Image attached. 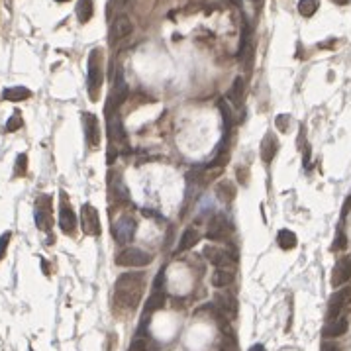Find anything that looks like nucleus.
Returning a JSON list of instances; mask_svg holds the SVG:
<instances>
[{"mask_svg": "<svg viewBox=\"0 0 351 351\" xmlns=\"http://www.w3.org/2000/svg\"><path fill=\"white\" fill-rule=\"evenodd\" d=\"M143 275L141 273H124L114 286V302L124 310H134L143 294Z\"/></svg>", "mask_w": 351, "mask_h": 351, "instance_id": "f257e3e1", "label": "nucleus"}, {"mask_svg": "<svg viewBox=\"0 0 351 351\" xmlns=\"http://www.w3.org/2000/svg\"><path fill=\"white\" fill-rule=\"evenodd\" d=\"M87 83H88V92H90V96L96 98V96H98V90L102 87V63H100V51H98V49L90 51Z\"/></svg>", "mask_w": 351, "mask_h": 351, "instance_id": "f03ea898", "label": "nucleus"}, {"mask_svg": "<svg viewBox=\"0 0 351 351\" xmlns=\"http://www.w3.org/2000/svg\"><path fill=\"white\" fill-rule=\"evenodd\" d=\"M204 257L218 269H232L236 261H238V251L232 247V251L228 249H220V247H204Z\"/></svg>", "mask_w": 351, "mask_h": 351, "instance_id": "7ed1b4c3", "label": "nucleus"}, {"mask_svg": "<svg viewBox=\"0 0 351 351\" xmlns=\"http://www.w3.org/2000/svg\"><path fill=\"white\" fill-rule=\"evenodd\" d=\"M149 263H151V255L138 247H126L124 251H120L116 255V265H120V267L136 269V267H145Z\"/></svg>", "mask_w": 351, "mask_h": 351, "instance_id": "20e7f679", "label": "nucleus"}, {"mask_svg": "<svg viewBox=\"0 0 351 351\" xmlns=\"http://www.w3.org/2000/svg\"><path fill=\"white\" fill-rule=\"evenodd\" d=\"M351 300V286H344V288H338L330 300H328V322L332 320H338L340 318V312L346 308V304H350Z\"/></svg>", "mask_w": 351, "mask_h": 351, "instance_id": "39448f33", "label": "nucleus"}, {"mask_svg": "<svg viewBox=\"0 0 351 351\" xmlns=\"http://www.w3.org/2000/svg\"><path fill=\"white\" fill-rule=\"evenodd\" d=\"M81 228L87 236H100V218H98V210L92 204H83L81 208Z\"/></svg>", "mask_w": 351, "mask_h": 351, "instance_id": "423d86ee", "label": "nucleus"}, {"mask_svg": "<svg viewBox=\"0 0 351 351\" xmlns=\"http://www.w3.org/2000/svg\"><path fill=\"white\" fill-rule=\"evenodd\" d=\"M230 232H232V228H230L228 218H226L224 214H216V216L212 218L210 226H208L206 238H208L210 242H222V240H226V238L230 236Z\"/></svg>", "mask_w": 351, "mask_h": 351, "instance_id": "0eeeda50", "label": "nucleus"}, {"mask_svg": "<svg viewBox=\"0 0 351 351\" xmlns=\"http://www.w3.org/2000/svg\"><path fill=\"white\" fill-rule=\"evenodd\" d=\"M114 238L118 244H128L132 242L134 234H136V220L132 216H122L116 224H114Z\"/></svg>", "mask_w": 351, "mask_h": 351, "instance_id": "6e6552de", "label": "nucleus"}, {"mask_svg": "<svg viewBox=\"0 0 351 351\" xmlns=\"http://www.w3.org/2000/svg\"><path fill=\"white\" fill-rule=\"evenodd\" d=\"M83 124H85V138H87L88 147L96 149L100 145V124H98V118L90 112L83 114Z\"/></svg>", "mask_w": 351, "mask_h": 351, "instance_id": "1a4fd4ad", "label": "nucleus"}, {"mask_svg": "<svg viewBox=\"0 0 351 351\" xmlns=\"http://www.w3.org/2000/svg\"><path fill=\"white\" fill-rule=\"evenodd\" d=\"M351 279V257H340L338 263L334 265V271H332V279H330V284L334 288L346 284Z\"/></svg>", "mask_w": 351, "mask_h": 351, "instance_id": "9d476101", "label": "nucleus"}, {"mask_svg": "<svg viewBox=\"0 0 351 351\" xmlns=\"http://www.w3.org/2000/svg\"><path fill=\"white\" fill-rule=\"evenodd\" d=\"M51 198L49 196H39L35 202V224L39 230L47 232L51 228V214H49Z\"/></svg>", "mask_w": 351, "mask_h": 351, "instance_id": "9b49d317", "label": "nucleus"}, {"mask_svg": "<svg viewBox=\"0 0 351 351\" xmlns=\"http://www.w3.org/2000/svg\"><path fill=\"white\" fill-rule=\"evenodd\" d=\"M216 306H218V310L222 312V316L226 320H236V316H238V300L234 298V294H230V292L218 294L216 296Z\"/></svg>", "mask_w": 351, "mask_h": 351, "instance_id": "f8f14e48", "label": "nucleus"}, {"mask_svg": "<svg viewBox=\"0 0 351 351\" xmlns=\"http://www.w3.org/2000/svg\"><path fill=\"white\" fill-rule=\"evenodd\" d=\"M126 100H128V85L122 79V75H118V81L114 83L112 98H110V104H108V112H116Z\"/></svg>", "mask_w": 351, "mask_h": 351, "instance_id": "ddd939ff", "label": "nucleus"}, {"mask_svg": "<svg viewBox=\"0 0 351 351\" xmlns=\"http://www.w3.org/2000/svg\"><path fill=\"white\" fill-rule=\"evenodd\" d=\"M59 226H61V230H63L65 234H73V230H75V226H77V216H75V212H73L71 204H67L65 196H63V200H61V210H59Z\"/></svg>", "mask_w": 351, "mask_h": 351, "instance_id": "4468645a", "label": "nucleus"}, {"mask_svg": "<svg viewBox=\"0 0 351 351\" xmlns=\"http://www.w3.org/2000/svg\"><path fill=\"white\" fill-rule=\"evenodd\" d=\"M132 30H134V26H132V22H130L128 16H120V18H116L114 24H112V30H110V41L124 39L126 35L132 34Z\"/></svg>", "mask_w": 351, "mask_h": 351, "instance_id": "2eb2a0df", "label": "nucleus"}, {"mask_svg": "<svg viewBox=\"0 0 351 351\" xmlns=\"http://www.w3.org/2000/svg\"><path fill=\"white\" fill-rule=\"evenodd\" d=\"M198 240H200L198 230H196V228H186V230L182 232L180 240H178V246H176V249H175V255H178V253H184V251H188V249H192V247L198 244Z\"/></svg>", "mask_w": 351, "mask_h": 351, "instance_id": "dca6fc26", "label": "nucleus"}, {"mask_svg": "<svg viewBox=\"0 0 351 351\" xmlns=\"http://www.w3.org/2000/svg\"><path fill=\"white\" fill-rule=\"evenodd\" d=\"M253 45L249 43V37H244L242 39V47H240V63H242V69L246 73H249L253 69Z\"/></svg>", "mask_w": 351, "mask_h": 351, "instance_id": "f3484780", "label": "nucleus"}, {"mask_svg": "<svg viewBox=\"0 0 351 351\" xmlns=\"http://www.w3.org/2000/svg\"><path fill=\"white\" fill-rule=\"evenodd\" d=\"M348 328H350V324H348V320H344V318H338V320H332V322H328L326 326H324V338H330V340H334V338H340V336H344L346 332H348Z\"/></svg>", "mask_w": 351, "mask_h": 351, "instance_id": "a211bd4d", "label": "nucleus"}, {"mask_svg": "<svg viewBox=\"0 0 351 351\" xmlns=\"http://www.w3.org/2000/svg\"><path fill=\"white\" fill-rule=\"evenodd\" d=\"M277 149H279V141H277L275 134L269 132L263 138V141H261V159H263L265 163L273 161V157L277 155Z\"/></svg>", "mask_w": 351, "mask_h": 351, "instance_id": "6ab92c4d", "label": "nucleus"}, {"mask_svg": "<svg viewBox=\"0 0 351 351\" xmlns=\"http://www.w3.org/2000/svg\"><path fill=\"white\" fill-rule=\"evenodd\" d=\"M236 275L232 269H216V273L212 275V284L218 286V288H224V286H230L234 282Z\"/></svg>", "mask_w": 351, "mask_h": 351, "instance_id": "aec40b11", "label": "nucleus"}, {"mask_svg": "<svg viewBox=\"0 0 351 351\" xmlns=\"http://www.w3.org/2000/svg\"><path fill=\"white\" fill-rule=\"evenodd\" d=\"M244 92H246V81L242 77H236L234 85L228 92V100L234 104V106H242V98H244Z\"/></svg>", "mask_w": 351, "mask_h": 351, "instance_id": "412c9836", "label": "nucleus"}, {"mask_svg": "<svg viewBox=\"0 0 351 351\" xmlns=\"http://www.w3.org/2000/svg\"><path fill=\"white\" fill-rule=\"evenodd\" d=\"M32 96V90L26 87H10L2 92V98L8 100V102H20V100H26Z\"/></svg>", "mask_w": 351, "mask_h": 351, "instance_id": "4be33fe9", "label": "nucleus"}, {"mask_svg": "<svg viewBox=\"0 0 351 351\" xmlns=\"http://www.w3.org/2000/svg\"><path fill=\"white\" fill-rule=\"evenodd\" d=\"M216 194H218V198H220L222 202H232L234 196H236V186H234V182H232V180H222V182H218Z\"/></svg>", "mask_w": 351, "mask_h": 351, "instance_id": "5701e85b", "label": "nucleus"}, {"mask_svg": "<svg viewBox=\"0 0 351 351\" xmlns=\"http://www.w3.org/2000/svg\"><path fill=\"white\" fill-rule=\"evenodd\" d=\"M163 306H165V292H163V290H153L151 296L147 298L145 314H153L155 310H161Z\"/></svg>", "mask_w": 351, "mask_h": 351, "instance_id": "b1692460", "label": "nucleus"}, {"mask_svg": "<svg viewBox=\"0 0 351 351\" xmlns=\"http://www.w3.org/2000/svg\"><path fill=\"white\" fill-rule=\"evenodd\" d=\"M277 242H279V247H281V249H284V251L294 249V247H296V244H298V240H296L294 232H290V230H281V232H279V236H277Z\"/></svg>", "mask_w": 351, "mask_h": 351, "instance_id": "393cba45", "label": "nucleus"}, {"mask_svg": "<svg viewBox=\"0 0 351 351\" xmlns=\"http://www.w3.org/2000/svg\"><path fill=\"white\" fill-rule=\"evenodd\" d=\"M77 18L83 24L92 18V0H79V4H77Z\"/></svg>", "mask_w": 351, "mask_h": 351, "instance_id": "a878e982", "label": "nucleus"}, {"mask_svg": "<svg viewBox=\"0 0 351 351\" xmlns=\"http://www.w3.org/2000/svg\"><path fill=\"white\" fill-rule=\"evenodd\" d=\"M114 196H116V200L122 202V204H128V202H130L128 188H126V184H124L120 178H116V184H114Z\"/></svg>", "mask_w": 351, "mask_h": 351, "instance_id": "bb28decb", "label": "nucleus"}, {"mask_svg": "<svg viewBox=\"0 0 351 351\" xmlns=\"http://www.w3.org/2000/svg\"><path fill=\"white\" fill-rule=\"evenodd\" d=\"M316 8H318L316 0H300V2H298V12H300L304 18L314 16V14H316Z\"/></svg>", "mask_w": 351, "mask_h": 351, "instance_id": "cd10ccee", "label": "nucleus"}, {"mask_svg": "<svg viewBox=\"0 0 351 351\" xmlns=\"http://www.w3.org/2000/svg\"><path fill=\"white\" fill-rule=\"evenodd\" d=\"M220 110H222V116H224V126H226V132H230V130H232V124H234V116H232V110H230V106H228L226 98H224V100H220Z\"/></svg>", "mask_w": 351, "mask_h": 351, "instance_id": "c85d7f7f", "label": "nucleus"}, {"mask_svg": "<svg viewBox=\"0 0 351 351\" xmlns=\"http://www.w3.org/2000/svg\"><path fill=\"white\" fill-rule=\"evenodd\" d=\"M220 351H240L238 346V340L232 336V334H226L222 338V344H220Z\"/></svg>", "mask_w": 351, "mask_h": 351, "instance_id": "c756f323", "label": "nucleus"}, {"mask_svg": "<svg viewBox=\"0 0 351 351\" xmlns=\"http://www.w3.org/2000/svg\"><path fill=\"white\" fill-rule=\"evenodd\" d=\"M18 128H22V116H20V112H14L6 124V132H16Z\"/></svg>", "mask_w": 351, "mask_h": 351, "instance_id": "7c9ffc66", "label": "nucleus"}, {"mask_svg": "<svg viewBox=\"0 0 351 351\" xmlns=\"http://www.w3.org/2000/svg\"><path fill=\"white\" fill-rule=\"evenodd\" d=\"M26 167H28V155L26 153H22V155H18V159H16V175H24L26 173Z\"/></svg>", "mask_w": 351, "mask_h": 351, "instance_id": "2f4dec72", "label": "nucleus"}, {"mask_svg": "<svg viewBox=\"0 0 351 351\" xmlns=\"http://www.w3.org/2000/svg\"><path fill=\"white\" fill-rule=\"evenodd\" d=\"M130 351H147V342L143 338H136V342L130 346Z\"/></svg>", "mask_w": 351, "mask_h": 351, "instance_id": "473e14b6", "label": "nucleus"}, {"mask_svg": "<svg viewBox=\"0 0 351 351\" xmlns=\"http://www.w3.org/2000/svg\"><path fill=\"white\" fill-rule=\"evenodd\" d=\"M8 242H10V232H6V234L0 236V259L4 257V251H6V247H8Z\"/></svg>", "mask_w": 351, "mask_h": 351, "instance_id": "72a5a7b5", "label": "nucleus"}, {"mask_svg": "<svg viewBox=\"0 0 351 351\" xmlns=\"http://www.w3.org/2000/svg\"><path fill=\"white\" fill-rule=\"evenodd\" d=\"M286 120H288V116H284V114H281V116L277 118V126H279L281 130H284V128H286Z\"/></svg>", "mask_w": 351, "mask_h": 351, "instance_id": "f704fd0d", "label": "nucleus"}, {"mask_svg": "<svg viewBox=\"0 0 351 351\" xmlns=\"http://www.w3.org/2000/svg\"><path fill=\"white\" fill-rule=\"evenodd\" d=\"M348 244H346V236L344 234H340V238H338V244H334V249H342V247H346Z\"/></svg>", "mask_w": 351, "mask_h": 351, "instance_id": "c9c22d12", "label": "nucleus"}, {"mask_svg": "<svg viewBox=\"0 0 351 351\" xmlns=\"http://www.w3.org/2000/svg\"><path fill=\"white\" fill-rule=\"evenodd\" d=\"M249 351H267V350H265V346H261V344H255V346L249 348Z\"/></svg>", "mask_w": 351, "mask_h": 351, "instance_id": "e433bc0d", "label": "nucleus"}, {"mask_svg": "<svg viewBox=\"0 0 351 351\" xmlns=\"http://www.w3.org/2000/svg\"><path fill=\"white\" fill-rule=\"evenodd\" d=\"M232 2H234V4L238 6V8H242V0H232Z\"/></svg>", "mask_w": 351, "mask_h": 351, "instance_id": "4c0bfd02", "label": "nucleus"}, {"mask_svg": "<svg viewBox=\"0 0 351 351\" xmlns=\"http://www.w3.org/2000/svg\"><path fill=\"white\" fill-rule=\"evenodd\" d=\"M334 2H336V4H348L350 0H334Z\"/></svg>", "mask_w": 351, "mask_h": 351, "instance_id": "58836bf2", "label": "nucleus"}, {"mask_svg": "<svg viewBox=\"0 0 351 351\" xmlns=\"http://www.w3.org/2000/svg\"><path fill=\"white\" fill-rule=\"evenodd\" d=\"M57 2H67V0H57Z\"/></svg>", "mask_w": 351, "mask_h": 351, "instance_id": "ea45409f", "label": "nucleus"}]
</instances>
